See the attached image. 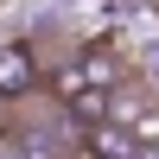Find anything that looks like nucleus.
<instances>
[{
    "label": "nucleus",
    "instance_id": "1",
    "mask_svg": "<svg viewBox=\"0 0 159 159\" xmlns=\"http://www.w3.org/2000/svg\"><path fill=\"white\" fill-rule=\"evenodd\" d=\"M57 102H64V115H70L76 127H96V121H108V108H115V89H96V83H83L76 76V64L70 70H57Z\"/></svg>",
    "mask_w": 159,
    "mask_h": 159
},
{
    "label": "nucleus",
    "instance_id": "4",
    "mask_svg": "<svg viewBox=\"0 0 159 159\" xmlns=\"http://www.w3.org/2000/svg\"><path fill=\"white\" fill-rule=\"evenodd\" d=\"M76 76H83V83H96V89H115V83H121V64H115L108 45H89L83 57H76Z\"/></svg>",
    "mask_w": 159,
    "mask_h": 159
},
{
    "label": "nucleus",
    "instance_id": "2",
    "mask_svg": "<svg viewBox=\"0 0 159 159\" xmlns=\"http://www.w3.org/2000/svg\"><path fill=\"white\" fill-rule=\"evenodd\" d=\"M108 121H121V134L134 140V153H159V102H153V96H134V102L115 96Z\"/></svg>",
    "mask_w": 159,
    "mask_h": 159
},
{
    "label": "nucleus",
    "instance_id": "5",
    "mask_svg": "<svg viewBox=\"0 0 159 159\" xmlns=\"http://www.w3.org/2000/svg\"><path fill=\"white\" fill-rule=\"evenodd\" d=\"M76 159H102V153H96V147H83V140H76Z\"/></svg>",
    "mask_w": 159,
    "mask_h": 159
},
{
    "label": "nucleus",
    "instance_id": "3",
    "mask_svg": "<svg viewBox=\"0 0 159 159\" xmlns=\"http://www.w3.org/2000/svg\"><path fill=\"white\" fill-rule=\"evenodd\" d=\"M38 89V51L32 45H0V102H19Z\"/></svg>",
    "mask_w": 159,
    "mask_h": 159
}]
</instances>
